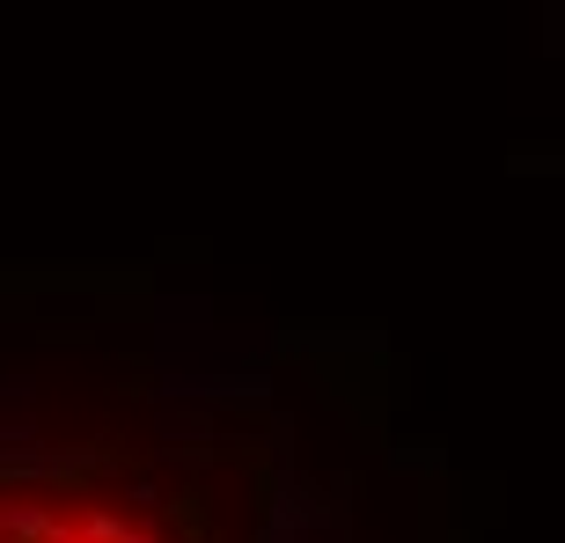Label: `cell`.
Segmentation results:
<instances>
[{
  "instance_id": "2",
  "label": "cell",
  "mask_w": 565,
  "mask_h": 543,
  "mask_svg": "<svg viewBox=\"0 0 565 543\" xmlns=\"http://www.w3.org/2000/svg\"><path fill=\"white\" fill-rule=\"evenodd\" d=\"M52 543H88V536H82V529H74V522H66V529H60V536H52Z\"/></svg>"
},
{
  "instance_id": "1",
  "label": "cell",
  "mask_w": 565,
  "mask_h": 543,
  "mask_svg": "<svg viewBox=\"0 0 565 543\" xmlns=\"http://www.w3.org/2000/svg\"><path fill=\"white\" fill-rule=\"evenodd\" d=\"M74 529H82L88 543H126V536H132V529H126V514H110V507H88V514H82Z\"/></svg>"
},
{
  "instance_id": "3",
  "label": "cell",
  "mask_w": 565,
  "mask_h": 543,
  "mask_svg": "<svg viewBox=\"0 0 565 543\" xmlns=\"http://www.w3.org/2000/svg\"><path fill=\"white\" fill-rule=\"evenodd\" d=\"M126 543H162V536H147V529H132V536H126Z\"/></svg>"
}]
</instances>
